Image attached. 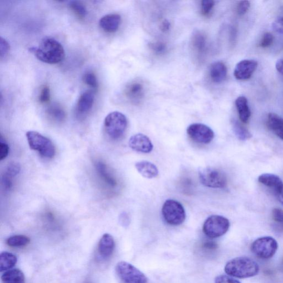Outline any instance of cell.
Returning <instances> with one entry per match:
<instances>
[{
    "label": "cell",
    "instance_id": "1",
    "mask_svg": "<svg viewBox=\"0 0 283 283\" xmlns=\"http://www.w3.org/2000/svg\"><path fill=\"white\" fill-rule=\"evenodd\" d=\"M30 49L38 60L49 65L59 63L65 57V49L62 45L52 38L44 39L39 46Z\"/></svg>",
    "mask_w": 283,
    "mask_h": 283
},
{
    "label": "cell",
    "instance_id": "2",
    "mask_svg": "<svg viewBox=\"0 0 283 283\" xmlns=\"http://www.w3.org/2000/svg\"><path fill=\"white\" fill-rule=\"evenodd\" d=\"M259 271V267L256 261L246 257L231 259L225 267L226 274L240 279L253 277L258 274Z\"/></svg>",
    "mask_w": 283,
    "mask_h": 283
},
{
    "label": "cell",
    "instance_id": "3",
    "mask_svg": "<svg viewBox=\"0 0 283 283\" xmlns=\"http://www.w3.org/2000/svg\"><path fill=\"white\" fill-rule=\"evenodd\" d=\"M26 137L31 149L37 151L41 156L46 158L54 157L55 148L50 139L33 131L27 132Z\"/></svg>",
    "mask_w": 283,
    "mask_h": 283
},
{
    "label": "cell",
    "instance_id": "4",
    "mask_svg": "<svg viewBox=\"0 0 283 283\" xmlns=\"http://www.w3.org/2000/svg\"><path fill=\"white\" fill-rule=\"evenodd\" d=\"M127 127V118L122 112H111L105 119V130L108 135L113 139L121 138L124 135Z\"/></svg>",
    "mask_w": 283,
    "mask_h": 283
},
{
    "label": "cell",
    "instance_id": "5",
    "mask_svg": "<svg viewBox=\"0 0 283 283\" xmlns=\"http://www.w3.org/2000/svg\"><path fill=\"white\" fill-rule=\"evenodd\" d=\"M161 211L165 220L170 225L179 226L186 220L185 209L179 202L176 200H167L163 206Z\"/></svg>",
    "mask_w": 283,
    "mask_h": 283
},
{
    "label": "cell",
    "instance_id": "6",
    "mask_svg": "<svg viewBox=\"0 0 283 283\" xmlns=\"http://www.w3.org/2000/svg\"><path fill=\"white\" fill-rule=\"evenodd\" d=\"M118 278L122 283H147L148 278L136 267L125 261H119L115 268Z\"/></svg>",
    "mask_w": 283,
    "mask_h": 283
},
{
    "label": "cell",
    "instance_id": "7",
    "mask_svg": "<svg viewBox=\"0 0 283 283\" xmlns=\"http://www.w3.org/2000/svg\"><path fill=\"white\" fill-rule=\"evenodd\" d=\"M227 218L220 215H212L205 220L203 225L205 235L211 238L220 237L225 234L230 228Z\"/></svg>",
    "mask_w": 283,
    "mask_h": 283
},
{
    "label": "cell",
    "instance_id": "8",
    "mask_svg": "<svg viewBox=\"0 0 283 283\" xmlns=\"http://www.w3.org/2000/svg\"><path fill=\"white\" fill-rule=\"evenodd\" d=\"M199 178L204 186L211 188H224L228 184L227 178L222 171L210 167L200 170Z\"/></svg>",
    "mask_w": 283,
    "mask_h": 283
},
{
    "label": "cell",
    "instance_id": "9",
    "mask_svg": "<svg viewBox=\"0 0 283 283\" xmlns=\"http://www.w3.org/2000/svg\"><path fill=\"white\" fill-rule=\"evenodd\" d=\"M278 248L277 240L272 237L267 236L254 240L251 245V249L258 258L267 259L275 255Z\"/></svg>",
    "mask_w": 283,
    "mask_h": 283
},
{
    "label": "cell",
    "instance_id": "10",
    "mask_svg": "<svg viewBox=\"0 0 283 283\" xmlns=\"http://www.w3.org/2000/svg\"><path fill=\"white\" fill-rule=\"evenodd\" d=\"M189 137L197 144H209L214 138V132L209 126L202 124L190 125L187 129Z\"/></svg>",
    "mask_w": 283,
    "mask_h": 283
},
{
    "label": "cell",
    "instance_id": "11",
    "mask_svg": "<svg viewBox=\"0 0 283 283\" xmlns=\"http://www.w3.org/2000/svg\"><path fill=\"white\" fill-rule=\"evenodd\" d=\"M258 67V62L254 60L245 59L237 64L234 70V76L238 80H246L251 78Z\"/></svg>",
    "mask_w": 283,
    "mask_h": 283
},
{
    "label": "cell",
    "instance_id": "12",
    "mask_svg": "<svg viewBox=\"0 0 283 283\" xmlns=\"http://www.w3.org/2000/svg\"><path fill=\"white\" fill-rule=\"evenodd\" d=\"M129 144L132 150L139 153H150L153 148V145L150 139L141 133L132 136L129 140Z\"/></svg>",
    "mask_w": 283,
    "mask_h": 283
},
{
    "label": "cell",
    "instance_id": "13",
    "mask_svg": "<svg viewBox=\"0 0 283 283\" xmlns=\"http://www.w3.org/2000/svg\"><path fill=\"white\" fill-rule=\"evenodd\" d=\"M115 247V242L114 238L109 233H105L98 244L97 252L99 256L103 259H108L114 253Z\"/></svg>",
    "mask_w": 283,
    "mask_h": 283
},
{
    "label": "cell",
    "instance_id": "14",
    "mask_svg": "<svg viewBox=\"0 0 283 283\" xmlns=\"http://www.w3.org/2000/svg\"><path fill=\"white\" fill-rule=\"evenodd\" d=\"M125 94L127 98L134 104H139L145 95L144 85L138 82H132L126 87Z\"/></svg>",
    "mask_w": 283,
    "mask_h": 283
},
{
    "label": "cell",
    "instance_id": "15",
    "mask_svg": "<svg viewBox=\"0 0 283 283\" xmlns=\"http://www.w3.org/2000/svg\"><path fill=\"white\" fill-rule=\"evenodd\" d=\"M122 17L118 14H109L99 21V25L107 33L115 32L121 24Z\"/></svg>",
    "mask_w": 283,
    "mask_h": 283
},
{
    "label": "cell",
    "instance_id": "16",
    "mask_svg": "<svg viewBox=\"0 0 283 283\" xmlns=\"http://www.w3.org/2000/svg\"><path fill=\"white\" fill-rule=\"evenodd\" d=\"M258 181L265 186L274 190L275 194L283 189V181L279 177L275 174L265 173L258 177Z\"/></svg>",
    "mask_w": 283,
    "mask_h": 283
},
{
    "label": "cell",
    "instance_id": "17",
    "mask_svg": "<svg viewBox=\"0 0 283 283\" xmlns=\"http://www.w3.org/2000/svg\"><path fill=\"white\" fill-rule=\"evenodd\" d=\"M227 67L222 62H216L212 64L210 68L209 75L211 80L215 83H221L227 76Z\"/></svg>",
    "mask_w": 283,
    "mask_h": 283
},
{
    "label": "cell",
    "instance_id": "18",
    "mask_svg": "<svg viewBox=\"0 0 283 283\" xmlns=\"http://www.w3.org/2000/svg\"><path fill=\"white\" fill-rule=\"evenodd\" d=\"M135 167L139 173L147 179H153L158 175V168L148 161H140L136 163Z\"/></svg>",
    "mask_w": 283,
    "mask_h": 283
},
{
    "label": "cell",
    "instance_id": "19",
    "mask_svg": "<svg viewBox=\"0 0 283 283\" xmlns=\"http://www.w3.org/2000/svg\"><path fill=\"white\" fill-rule=\"evenodd\" d=\"M94 102L93 92L88 91L81 95L77 104V111L80 114H87L91 110Z\"/></svg>",
    "mask_w": 283,
    "mask_h": 283
},
{
    "label": "cell",
    "instance_id": "20",
    "mask_svg": "<svg viewBox=\"0 0 283 283\" xmlns=\"http://www.w3.org/2000/svg\"><path fill=\"white\" fill-rule=\"evenodd\" d=\"M267 124L268 128L283 140V118L275 113H270L268 115Z\"/></svg>",
    "mask_w": 283,
    "mask_h": 283
},
{
    "label": "cell",
    "instance_id": "21",
    "mask_svg": "<svg viewBox=\"0 0 283 283\" xmlns=\"http://www.w3.org/2000/svg\"><path fill=\"white\" fill-rule=\"evenodd\" d=\"M235 105L240 121L244 124L249 123L251 111L247 98L243 96H239L236 100Z\"/></svg>",
    "mask_w": 283,
    "mask_h": 283
},
{
    "label": "cell",
    "instance_id": "22",
    "mask_svg": "<svg viewBox=\"0 0 283 283\" xmlns=\"http://www.w3.org/2000/svg\"><path fill=\"white\" fill-rule=\"evenodd\" d=\"M95 167L99 176L108 186L112 187L117 186L116 179L110 173L107 166L103 162L100 161L96 162Z\"/></svg>",
    "mask_w": 283,
    "mask_h": 283
},
{
    "label": "cell",
    "instance_id": "23",
    "mask_svg": "<svg viewBox=\"0 0 283 283\" xmlns=\"http://www.w3.org/2000/svg\"><path fill=\"white\" fill-rule=\"evenodd\" d=\"M3 283H25L24 273L18 269L6 271L2 276Z\"/></svg>",
    "mask_w": 283,
    "mask_h": 283
},
{
    "label": "cell",
    "instance_id": "24",
    "mask_svg": "<svg viewBox=\"0 0 283 283\" xmlns=\"http://www.w3.org/2000/svg\"><path fill=\"white\" fill-rule=\"evenodd\" d=\"M17 257L12 253L3 252L0 254V271L4 272L10 270L17 264Z\"/></svg>",
    "mask_w": 283,
    "mask_h": 283
},
{
    "label": "cell",
    "instance_id": "25",
    "mask_svg": "<svg viewBox=\"0 0 283 283\" xmlns=\"http://www.w3.org/2000/svg\"><path fill=\"white\" fill-rule=\"evenodd\" d=\"M47 115L54 122L62 123L66 119V112L61 106L57 104H54L49 106L47 110Z\"/></svg>",
    "mask_w": 283,
    "mask_h": 283
},
{
    "label": "cell",
    "instance_id": "26",
    "mask_svg": "<svg viewBox=\"0 0 283 283\" xmlns=\"http://www.w3.org/2000/svg\"><path fill=\"white\" fill-rule=\"evenodd\" d=\"M192 45L196 52L203 54L207 47V38L205 35L200 32L195 33L193 35Z\"/></svg>",
    "mask_w": 283,
    "mask_h": 283
},
{
    "label": "cell",
    "instance_id": "27",
    "mask_svg": "<svg viewBox=\"0 0 283 283\" xmlns=\"http://www.w3.org/2000/svg\"><path fill=\"white\" fill-rule=\"evenodd\" d=\"M232 129L236 136L240 140H246L250 139L252 134L240 124L236 120H233L232 122Z\"/></svg>",
    "mask_w": 283,
    "mask_h": 283
},
{
    "label": "cell",
    "instance_id": "28",
    "mask_svg": "<svg viewBox=\"0 0 283 283\" xmlns=\"http://www.w3.org/2000/svg\"><path fill=\"white\" fill-rule=\"evenodd\" d=\"M30 243V238L24 235H15L9 237L6 244L11 247H23Z\"/></svg>",
    "mask_w": 283,
    "mask_h": 283
},
{
    "label": "cell",
    "instance_id": "29",
    "mask_svg": "<svg viewBox=\"0 0 283 283\" xmlns=\"http://www.w3.org/2000/svg\"><path fill=\"white\" fill-rule=\"evenodd\" d=\"M69 8L75 15L80 18H84L87 15V10L86 6L81 2L77 1H73L70 2L69 4Z\"/></svg>",
    "mask_w": 283,
    "mask_h": 283
},
{
    "label": "cell",
    "instance_id": "30",
    "mask_svg": "<svg viewBox=\"0 0 283 283\" xmlns=\"http://www.w3.org/2000/svg\"><path fill=\"white\" fill-rule=\"evenodd\" d=\"M215 2L212 0H204L201 3V12L204 16L210 15L214 9Z\"/></svg>",
    "mask_w": 283,
    "mask_h": 283
},
{
    "label": "cell",
    "instance_id": "31",
    "mask_svg": "<svg viewBox=\"0 0 283 283\" xmlns=\"http://www.w3.org/2000/svg\"><path fill=\"white\" fill-rule=\"evenodd\" d=\"M21 171V165L16 161H11L6 168V174L13 178L18 175Z\"/></svg>",
    "mask_w": 283,
    "mask_h": 283
},
{
    "label": "cell",
    "instance_id": "32",
    "mask_svg": "<svg viewBox=\"0 0 283 283\" xmlns=\"http://www.w3.org/2000/svg\"><path fill=\"white\" fill-rule=\"evenodd\" d=\"M83 81L87 86L94 89L98 87V82L96 75L91 72L87 73L83 76Z\"/></svg>",
    "mask_w": 283,
    "mask_h": 283
},
{
    "label": "cell",
    "instance_id": "33",
    "mask_svg": "<svg viewBox=\"0 0 283 283\" xmlns=\"http://www.w3.org/2000/svg\"><path fill=\"white\" fill-rule=\"evenodd\" d=\"M274 41V37L271 33H265L259 42V46L262 48L270 47L273 44Z\"/></svg>",
    "mask_w": 283,
    "mask_h": 283
},
{
    "label": "cell",
    "instance_id": "34",
    "mask_svg": "<svg viewBox=\"0 0 283 283\" xmlns=\"http://www.w3.org/2000/svg\"><path fill=\"white\" fill-rule=\"evenodd\" d=\"M50 89L47 86L42 88L39 96V101L41 104H47L50 101Z\"/></svg>",
    "mask_w": 283,
    "mask_h": 283
},
{
    "label": "cell",
    "instance_id": "35",
    "mask_svg": "<svg viewBox=\"0 0 283 283\" xmlns=\"http://www.w3.org/2000/svg\"><path fill=\"white\" fill-rule=\"evenodd\" d=\"M10 49V46L8 42L1 37L0 38V56H1L2 59L6 57V55L8 54Z\"/></svg>",
    "mask_w": 283,
    "mask_h": 283
},
{
    "label": "cell",
    "instance_id": "36",
    "mask_svg": "<svg viewBox=\"0 0 283 283\" xmlns=\"http://www.w3.org/2000/svg\"><path fill=\"white\" fill-rule=\"evenodd\" d=\"M251 7L249 1L240 2L237 6V12L239 16H243L249 10Z\"/></svg>",
    "mask_w": 283,
    "mask_h": 283
},
{
    "label": "cell",
    "instance_id": "37",
    "mask_svg": "<svg viewBox=\"0 0 283 283\" xmlns=\"http://www.w3.org/2000/svg\"><path fill=\"white\" fill-rule=\"evenodd\" d=\"M10 148L8 144L1 138L0 141V160H3L8 156Z\"/></svg>",
    "mask_w": 283,
    "mask_h": 283
},
{
    "label": "cell",
    "instance_id": "38",
    "mask_svg": "<svg viewBox=\"0 0 283 283\" xmlns=\"http://www.w3.org/2000/svg\"><path fill=\"white\" fill-rule=\"evenodd\" d=\"M151 49L157 54H161L166 51L167 46L163 42H155L151 45Z\"/></svg>",
    "mask_w": 283,
    "mask_h": 283
},
{
    "label": "cell",
    "instance_id": "39",
    "mask_svg": "<svg viewBox=\"0 0 283 283\" xmlns=\"http://www.w3.org/2000/svg\"><path fill=\"white\" fill-rule=\"evenodd\" d=\"M215 283H240L230 275H220L215 278Z\"/></svg>",
    "mask_w": 283,
    "mask_h": 283
},
{
    "label": "cell",
    "instance_id": "40",
    "mask_svg": "<svg viewBox=\"0 0 283 283\" xmlns=\"http://www.w3.org/2000/svg\"><path fill=\"white\" fill-rule=\"evenodd\" d=\"M272 217L273 220L276 222L281 226H283V210L278 209L275 208L273 209L272 211Z\"/></svg>",
    "mask_w": 283,
    "mask_h": 283
},
{
    "label": "cell",
    "instance_id": "41",
    "mask_svg": "<svg viewBox=\"0 0 283 283\" xmlns=\"http://www.w3.org/2000/svg\"><path fill=\"white\" fill-rule=\"evenodd\" d=\"M272 27L276 32L283 34V17L276 19L272 24Z\"/></svg>",
    "mask_w": 283,
    "mask_h": 283
},
{
    "label": "cell",
    "instance_id": "42",
    "mask_svg": "<svg viewBox=\"0 0 283 283\" xmlns=\"http://www.w3.org/2000/svg\"><path fill=\"white\" fill-rule=\"evenodd\" d=\"M11 177L6 174L5 173L3 176L2 184L4 188L6 190H10L12 187V180Z\"/></svg>",
    "mask_w": 283,
    "mask_h": 283
},
{
    "label": "cell",
    "instance_id": "43",
    "mask_svg": "<svg viewBox=\"0 0 283 283\" xmlns=\"http://www.w3.org/2000/svg\"><path fill=\"white\" fill-rule=\"evenodd\" d=\"M119 222L124 227H127V226H129L130 224V218L126 212H124L119 215Z\"/></svg>",
    "mask_w": 283,
    "mask_h": 283
},
{
    "label": "cell",
    "instance_id": "44",
    "mask_svg": "<svg viewBox=\"0 0 283 283\" xmlns=\"http://www.w3.org/2000/svg\"><path fill=\"white\" fill-rule=\"evenodd\" d=\"M170 27H171V24H170L169 21L165 19L161 23L160 29L162 31L167 32L169 30Z\"/></svg>",
    "mask_w": 283,
    "mask_h": 283
},
{
    "label": "cell",
    "instance_id": "45",
    "mask_svg": "<svg viewBox=\"0 0 283 283\" xmlns=\"http://www.w3.org/2000/svg\"><path fill=\"white\" fill-rule=\"evenodd\" d=\"M276 69L283 76V59H280L275 64Z\"/></svg>",
    "mask_w": 283,
    "mask_h": 283
},
{
    "label": "cell",
    "instance_id": "46",
    "mask_svg": "<svg viewBox=\"0 0 283 283\" xmlns=\"http://www.w3.org/2000/svg\"><path fill=\"white\" fill-rule=\"evenodd\" d=\"M276 195H277L279 202L283 205V189Z\"/></svg>",
    "mask_w": 283,
    "mask_h": 283
},
{
    "label": "cell",
    "instance_id": "47",
    "mask_svg": "<svg viewBox=\"0 0 283 283\" xmlns=\"http://www.w3.org/2000/svg\"><path fill=\"white\" fill-rule=\"evenodd\" d=\"M282 49H283V48H282Z\"/></svg>",
    "mask_w": 283,
    "mask_h": 283
}]
</instances>
